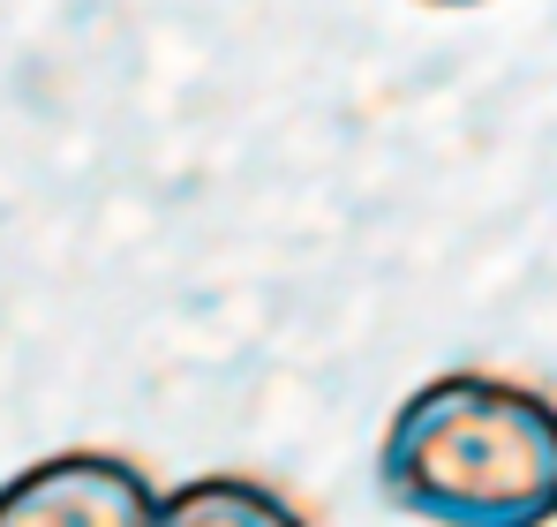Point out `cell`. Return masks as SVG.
Returning a JSON list of instances; mask_svg holds the SVG:
<instances>
[{
	"label": "cell",
	"instance_id": "3957f363",
	"mask_svg": "<svg viewBox=\"0 0 557 527\" xmlns=\"http://www.w3.org/2000/svg\"><path fill=\"white\" fill-rule=\"evenodd\" d=\"M151 527H309L272 482L249 475H196L182 490H159V520Z\"/></svg>",
	"mask_w": 557,
	"mask_h": 527
},
{
	"label": "cell",
	"instance_id": "6da1fadb",
	"mask_svg": "<svg viewBox=\"0 0 557 527\" xmlns=\"http://www.w3.org/2000/svg\"><path fill=\"white\" fill-rule=\"evenodd\" d=\"M376 498L430 527H550L557 400L497 369L414 384L376 438Z\"/></svg>",
	"mask_w": 557,
	"mask_h": 527
},
{
	"label": "cell",
	"instance_id": "277c9868",
	"mask_svg": "<svg viewBox=\"0 0 557 527\" xmlns=\"http://www.w3.org/2000/svg\"><path fill=\"white\" fill-rule=\"evenodd\" d=\"M422 8H482V0H422Z\"/></svg>",
	"mask_w": 557,
	"mask_h": 527
},
{
	"label": "cell",
	"instance_id": "7a4b0ae2",
	"mask_svg": "<svg viewBox=\"0 0 557 527\" xmlns=\"http://www.w3.org/2000/svg\"><path fill=\"white\" fill-rule=\"evenodd\" d=\"M159 482L121 452H53L0 482V527H151Z\"/></svg>",
	"mask_w": 557,
	"mask_h": 527
}]
</instances>
